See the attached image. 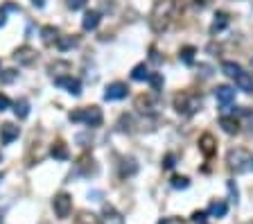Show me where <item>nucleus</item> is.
Returning <instances> with one entry per match:
<instances>
[{"mask_svg":"<svg viewBox=\"0 0 253 224\" xmlns=\"http://www.w3.org/2000/svg\"><path fill=\"white\" fill-rule=\"evenodd\" d=\"M131 80L134 82H143V80H149V70H147L145 64H138L134 70H131Z\"/></svg>","mask_w":253,"mask_h":224,"instance_id":"obj_17","label":"nucleus"},{"mask_svg":"<svg viewBox=\"0 0 253 224\" xmlns=\"http://www.w3.org/2000/svg\"><path fill=\"white\" fill-rule=\"evenodd\" d=\"M221 70H224V75H228L231 80H235V86L240 91L253 93V75L247 73L240 64H235V61H224V64H221Z\"/></svg>","mask_w":253,"mask_h":224,"instance_id":"obj_2","label":"nucleus"},{"mask_svg":"<svg viewBox=\"0 0 253 224\" xmlns=\"http://www.w3.org/2000/svg\"><path fill=\"white\" fill-rule=\"evenodd\" d=\"M149 84L154 86V91H158L163 86V75L161 73H156V75H149Z\"/></svg>","mask_w":253,"mask_h":224,"instance_id":"obj_25","label":"nucleus"},{"mask_svg":"<svg viewBox=\"0 0 253 224\" xmlns=\"http://www.w3.org/2000/svg\"><path fill=\"white\" fill-rule=\"evenodd\" d=\"M41 37H43L45 43H52V41H57V39H59V37H57V30H54V27H50V25L41 30Z\"/></svg>","mask_w":253,"mask_h":224,"instance_id":"obj_23","label":"nucleus"},{"mask_svg":"<svg viewBox=\"0 0 253 224\" xmlns=\"http://www.w3.org/2000/svg\"><path fill=\"white\" fill-rule=\"evenodd\" d=\"M57 86H61V89H66L68 93H72V95H79L81 93V82L77 80V77H72V75H64V77H57Z\"/></svg>","mask_w":253,"mask_h":224,"instance_id":"obj_8","label":"nucleus"},{"mask_svg":"<svg viewBox=\"0 0 253 224\" xmlns=\"http://www.w3.org/2000/svg\"><path fill=\"white\" fill-rule=\"evenodd\" d=\"M14 77H16V70H5V75L0 80L5 82V84H9V82H14Z\"/></svg>","mask_w":253,"mask_h":224,"instance_id":"obj_30","label":"nucleus"},{"mask_svg":"<svg viewBox=\"0 0 253 224\" xmlns=\"http://www.w3.org/2000/svg\"><path fill=\"white\" fill-rule=\"evenodd\" d=\"M228 166L235 172H251L253 170V156L247 149H231L228 152Z\"/></svg>","mask_w":253,"mask_h":224,"instance_id":"obj_5","label":"nucleus"},{"mask_svg":"<svg viewBox=\"0 0 253 224\" xmlns=\"http://www.w3.org/2000/svg\"><path fill=\"white\" fill-rule=\"evenodd\" d=\"M174 107H177L179 113H183V116H192V113L199 111L201 97L194 95V93H181V95L174 97Z\"/></svg>","mask_w":253,"mask_h":224,"instance_id":"obj_4","label":"nucleus"},{"mask_svg":"<svg viewBox=\"0 0 253 224\" xmlns=\"http://www.w3.org/2000/svg\"><path fill=\"white\" fill-rule=\"evenodd\" d=\"M190 181H188V177H174L172 179V188H188Z\"/></svg>","mask_w":253,"mask_h":224,"instance_id":"obj_26","label":"nucleus"},{"mask_svg":"<svg viewBox=\"0 0 253 224\" xmlns=\"http://www.w3.org/2000/svg\"><path fill=\"white\" fill-rule=\"evenodd\" d=\"M14 113H16L18 118H27V113H30V102L25 100V97H21V100H16V104H14Z\"/></svg>","mask_w":253,"mask_h":224,"instance_id":"obj_18","label":"nucleus"},{"mask_svg":"<svg viewBox=\"0 0 253 224\" xmlns=\"http://www.w3.org/2000/svg\"><path fill=\"white\" fill-rule=\"evenodd\" d=\"M86 5V0H68V7L72 11H77V9H81V7Z\"/></svg>","mask_w":253,"mask_h":224,"instance_id":"obj_29","label":"nucleus"},{"mask_svg":"<svg viewBox=\"0 0 253 224\" xmlns=\"http://www.w3.org/2000/svg\"><path fill=\"white\" fill-rule=\"evenodd\" d=\"M136 170H138V168H136V161L129 159V161H124V166H122V170H120V175H122V177L129 175V177H131Z\"/></svg>","mask_w":253,"mask_h":224,"instance_id":"obj_24","label":"nucleus"},{"mask_svg":"<svg viewBox=\"0 0 253 224\" xmlns=\"http://www.w3.org/2000/svg\"><path fill=\"white\" fill-rule=\"evenodd\" d=\"M215 97L221 107H228V104L235 100V89H233V86H226V84H219L215 89Z\"/></svg>","mask_w":253,"mask_h":224,"instance_id":"obj_9","label":"nucleus"},{"mask_svg":"<svg viewBox=\"0 0 253 224\" xmlns=\"http://www.w3.org/2000/svg\"><path fill=\"white\" fill-rule=\"evenodd\" d=\"M240 116H242L244 127H249V132L253 134V109H242V111H240Z\"/></svg>","mask_w":253,"mask_h":224,"instance_id":"obj_22","label":"nucleus"},{"mask_svg":"<svg viewBox=\"0 0 253 224\" xmlns=\"http://www.w3.org/2000/svg\"><path fill=\"white\" fill-rule=\"evenodd\" d=\"M16 61L18 64H23V66H30V64H34V59H36V52H34L30 45H23V48H18L16 50Z\"/></svg>","mask_w":253,"mask_h":224,"instance_id":"obj_11","label":"nucleus"},{"mask_svg":"<svg viewBox=\"0 0 253 224\" xmlns=\"http://www.w3.org/2000/svg\"><path fill=\"white\" fill-rule=\"evenodd\" d=\"M192 54H194V48H183L181 50V59L185 64H192Z\"/></svg>","mask_w":253,"mask_h":224,"instance_id":"obj_27","label":"nucleus"},{"mask_svg":"<svg viewBox=\"0 0 253 224\" xmlns=\"http://www.w3.org/2000/svg\"><path fill=\"white\" fill-rule=\"evenodd\" d=\"M226 25H228V14L219 11V14L215 16V21H213V25H210V32L217 34V32H221V30H224Z\"/></svg>","mask_w":253,"mask_h":224,"instance_id":"obj_15","label":"nucleus"},{"mask_svg":"<svg viewBox=\"0 0 253 224\" xmlns=\"http://www.w3.org/2000/svg\"><path fill=\"white\" fill-rule=\"evenodd\" d=\"M165 168H174V156L170 154V156H165V163H163Z\"/></svg>","mask_w":253,"mask_h":224,"instance_id":"obj_33","label":"nucleus"},{"mask_svg":"<svg viewBox=\"0 0 253 224\" xmlns=\"http://www.w3.org/2000/svg\"><path fill=\"white\" fill-rule=\"evenodd\" d=\"M11 107V102H9V97L5 95V93H0V111H7V109Z\"/></svg>","mask_w":253,"mask_h":224,"instance_id":"obj_28","label":"nucleus"},{"mask_svg":"<svg viewBox=\"0 0 253 224\" xmlns=\"http://www.w3.org/2000/svg\"><path fill=\"white\" fill-rule=\"evenodd\" d=\"M102 224H124V218L111 206H104L102 211Z\"/></svg>","mask_w":253,"mask_h":224,"instance_id":"obj_13","label":"nucleus"},{"mask_svg":"<svg viewBox=\"0 0 253 224\" xmlns=\"http://www.w3.org/2000/svg\"><path fill=\"white\" fill-rule=\"evenodd\" d=\"M199 149L206 156H213L215 154V138H213L210 134H204V136L199 138Z\"/></svg>","mask_w":253,"mask_h":224,"instance_id":"obj_14","label":"nucleus"},{"mask_svg":"<svg viewBox=\"0 0 253 224\" xmlns=\"http://www.w3.org/2000/svg\"><path fill=\"white\" fill-rule=\"evenodd\" d=\"M32 5H34V7H38V9H41V7L45 5V0H32Z\"/></svg>","mask_w":253,"mask_h":224,"instance_id":"obj_35","label":"nucleus"},{"mask_svg":"<svg viewBox=\"0 0 253 224\" xmlns=\"http://www.w3.org/2000/svg\"><path fill=\"white\" fill-rule=\"evenodd\" d=\"M206 215H208V213H206V211H197V213L192 215V220H194V222H199V224H204Z\"/></svg>","mask_w":253,"mask_h":224,"instance_id":"obj_32","label":"nucleus"},{"mask_svg":"<svg viewBox=\"0 0 253 224\" xmlns=\"http://www.w3.org/2000/svg\"><path fill=\"white\" fill-rule=\"evenodd\" d=\"M97 25H100V11L91 9L84 14V21H81V27L86 30V32H93V30H97Z\"/></svg>","mask_w":253,"mask_h":224,"instance_id":"obj_12","label":"nucleus"},{"mask_svg":"<svg viewBox=\"0 0 253 224\" xmlns=\"http://www.w3.org/2000/svg\"><path fill=\"white\" fill-rule=\"evenodd\" d=\"M226 211H228L226 202H213V204H210V208H208V213L215 215V218H224V215H226Z\"/></svg>","mask_w":253,"mask_h":224,"instance_id":"obj_19","label":"nucleus"},{"mask_svg":"<svg viewBox=\"0 0 253 224\" xmlns=\"http://www.w3.org/2000/svg\"><path fill=\"white\" fill-rule=\"evenodd\" d=\"M5 21H7V18H5V11H0V27L5 25Z\"/></svg>","mask_w":253,"mask_h":224,"instance_id":"obj_36","label":"nucleus"},{"mask_svg":"<svg viewBox=\"0 0 253 224\" xmlns=\"http://www.w3.org/2000/svg\"><path fill=\"white\" fill-rule=\"evenodd\" d=\"M127 93H129L127 84H122V82H113V84L107 86V91H104V100H108V102L124 100V97H127Z\"/></svg>","mask_w":253,"mask_h":224,"instance_id":"obj_7","label":"nucleus"},{"mask_svg":"<svg viewBox=\"0 0 253 224\" xmlns=\"http://www.w3.org/2000/svg\"><path fill=\"white\" fill-rule=\"evenodd\" d=\"M77 45V39L72 37H59L57 39V48L59 50H70V48H75Z\"/></svg>","mask_w":253,"mask_h":224,"instance_id":"obj_21","label":"nucleus"},{"mask_svg":"<svg viewBox=\"0 0 253 224\" xmlns=\"http://www.w3.org/2000/svg\"><path fill=\"white\" fill-rule=\"evenodd\" d=\"M18 134H21V129H18L16 125L5 123V125H2V127H0V143H2V145H9V143H14V140L18 138Z\"/></svg>","mask_w":253,"mask_h":224,"instance_id":"obj_10","label":"nucleus"},{"mask_svg":"<svg viewBox=\"0 0 253 224\" xmlns=\"http://www.w3.org/2000/svg\"><path fill=\"white\" fill-rule=\"evenodd\" d=\"M219 125H221V129H224V132L226 134H237L240 132V125H237V120L235 118H219Z\"/></svg>","mask_w":253,"mask_h":224,"instance_id":"obj_16","label":"nucleus"},{"mask_svg":"<svg viewBox=\"0 0 253 224\" xmlns=\"http://www.w3.org/2000/svg\"><path fill=\"white\" fill-rule=\"evenodd\" d=\"M52 208H54V215L59 220H66L72 211V197H70L68 192H59V195H54L52 199Z\"/></svg>","mask_w":253,"mask_h":224,"instance_id":"obj_6","label":"nucleus"},{"mask_svg":"<svg viewBox=\"0 0 253 224\" xmlns=\"http://www.w3.org/2000/svg\"><path fill=\"white\" fill-rule=\"evenodd\" d=\"M77 224H93V215L79 213V218H77Z\"/></svg>","mask_w":253,"mask_h":224,"instance_id":"obj_31","label":"nucleus"},{"mask_svg":"<svg viewBox=\"0 0 253 224\" xmlns=\"http://www.w3.org/2000/svg\"><path fill=\"white\" fill-rule=\"evenodd\" d=\"M70 120L72 123H84L88 127H100L104 120L102 109L100 107H86V109H77V111L70 113Z\"/></svg>","mask_w":253,"mask_h":224,"instance_id":"obj_3","label":"nucleus"},{"mask_svg":"<svg viewBox=\"0 0 253 224\" xmlns=\"http://www.w3.org/2000/svg\"><path fill=\"white\" fill-rule=\"evenodd\" d=\"M192 2H194L197 7H206V5H208V0H192Z\"/></svg>","mask_w":253,"mask_h":224,"instance_id":"obj_34","label":"nucleus"},{"mask_svg":"<svg viewBox=\"0 0 253 224\" xmlns=\"http://www.w3.org/2000/svg\"><path fill=\"white\" fill-rule=\"evenodd\" d=\"M0 159H2V156H0Z\"/></svg>","mask_w":253,"mask_h":224,"instance_id":"obj_38","label":"nucleus"},{"mask_svg":"<svg viewBox=\"0 0 253 224\" xmlns=\"http://www.w3.org/2000/svg\"><path fill=\"white\" fill-rule=\"evenodd\" d=\"M50 154H52L54 159L66 161V159H68V149H66L64 143H57V145H52V152H50Z\"/></svg>","mask_w":253,"mask_h":224,"instance_id":"obj_20","label":"nucleus"},{"mask_svg":"<svg viewBox=\"0 0 253 224\" xmlns=\"http://www.w3.org/2000/svg\"><path fill=\"white\" fill-rule=\"evenodd\" d=\"M0 220H2V211H0Z\"/></svg>","mask_w":253,"mask_h":224,"instance_id":"obj_37","label":"nucleus"},{"mask_svg":"<svg viewBox=\"0 0 253 224\" xmlns=\"http://www.w3.org/2000/svg\"><path fill=\"white\" fill-rule=\"evenodd\" d=\"M177 9H179L177 0H156V5H154L151 16H149L151 30H154V32L167 30L170 23H172V18H174V14H177Z\"/></svg>","mask_w":253,"mask_h":224,"instance_id":"obj_1","label":"nucleus"}]
</instances>
